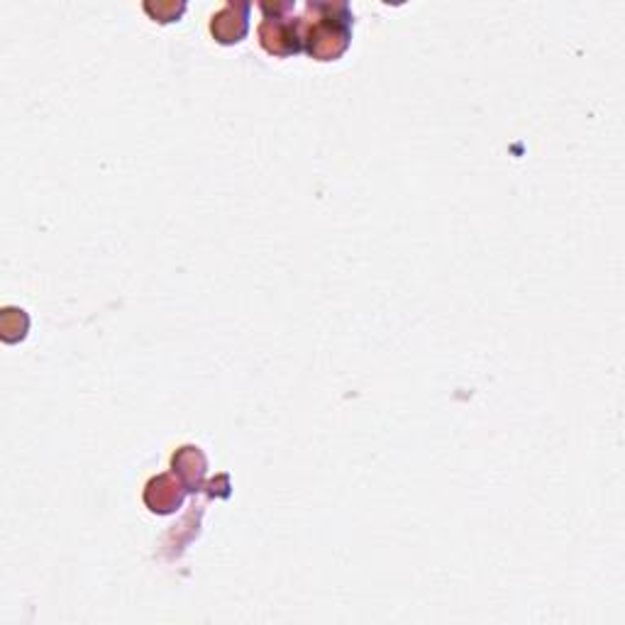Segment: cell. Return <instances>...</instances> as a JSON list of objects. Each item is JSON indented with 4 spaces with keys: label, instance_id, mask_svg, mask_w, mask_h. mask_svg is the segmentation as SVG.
<instances>
[{
    "label": "cell",
    "instance_id": "obj_1",
    "mask_svg": "<svg viewBox=\"0 0 625 625\" xmlns=\"http://www.w3.org/2000/svg\"><path fill=\"white\" fill-rule=\"evenodd\" d=\"M315 20L308 22L306 35V52L318 62H333L340 59L350 47L352 37V15L345 3L337 5H313Z\"/></svg>",
    "mask_w": 625,
    "mask_h": 625
},
{
    "label": "cell",
    "instance_id": "obj_2",
    "mask_svg": "<svg viewBox=\"0 0 625 625\" xmlns=\"http://www.w3.org/2000/svg\"><path fill=\"white\" fill-rule=\"evenodd\" d=\"M259 42L274 57H291L303 49V22L274 15L259 27Z\"/></svg>",
    "mask_w": 625,
    "mask_h": 625
},
{
    "label": "cell",
    "instance_id": "obj_3",
    "mask_svg": "<svg viewBox=\"0 0 625 625\" xmlns=\"http://www.w3.org/2000/svg\"><path fill=\"white\" fill-rule=\"evenodd\" d=\"M247 13H250V5L247 3H230L220 10L218 15H213L210 22V32L220 44H237L245 40L247 35Z\"/></svg>",
    "mask_w": 625,
    "mask_h": 625
},
{
    "label": "cell",
    "instance_id": "obj_4",
    "mask_svg": "<svg viewBox=\"0 0 625 625\" xmlns=\"http://www.w3.org/2000/svg\"><path fill=\"white\" fill-rule=\"evenodd\" d=\"M184 491V481H176L169 474H162V477L152 479L147 484L145 503L149 511L162 513V516L164 513H174L184 503Z\"/></svg>",
    "mask_w": 625,
    "mask_h": 625
},
{
    "label": "cell",
    "instance_id": "obj_5",
    "mask_svg": "<svg viewBox=\"0 0 625 625\" xmlns=\"http://www.w3.org/2000/svg\"><path fill=\"white\" fill-rule=\"evenodd\" d=\"M171 464H174V472L179 474L184 486H188V491H196L206 477V457L198 447H181L171 459Z\"/></svg>",
    "mask_w": 625,
    "mask_h": 625
}]
</instances>
